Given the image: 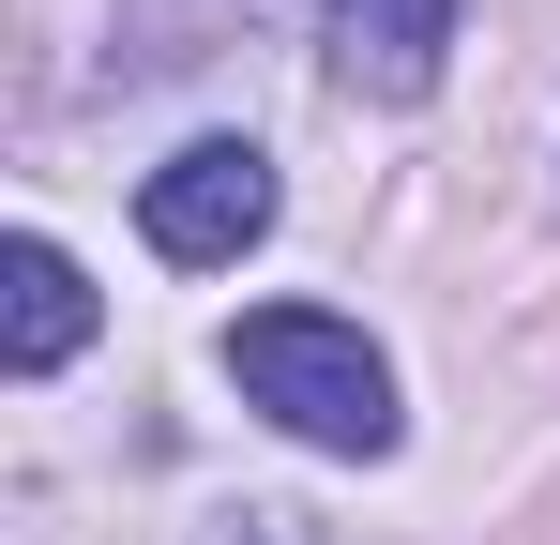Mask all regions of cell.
I'll return each mask as SVG.
<instances>
[{"instance_id": "obj_1", "label": "cell", "mask_w": 560, "mask_h": 545, "mask_svg": "<svg viewBox=\"0 0 560 545\" xmlns=\"http://www.w3.org/2000/svg\"><path fill=\"white\" fill-rule=\"evenodd\" d=\"M228 379H243V409H273L288 440H318V454H394V363L334 303H258L228 334Z\"/></svg>"}, {"instance_id": "obj_2", "label": "cell", "mask_w": 560, "mask_h": 545, "mask_svg": "<svg viewBox=\"0 0 560 545\" xmlns=\"http://www.w3.org/2000/svg\"><path fill=\"white\" fill-rule=\"evenodd\" d=\"M137 228H152L167 272H228L243 243H273V152H258V137H197V152H167V167L137 182Z\"/></svg>"}, {"instance_id": "obj_3", "label": "cell", "mask_w": 560, "mask_h": 545, "mask_svg": "<svg viewBox=\"0 0 560 545\" xmlns=\"http://www.w3.org/2000/svg\"><path fill=\"white\" fill-rule=\"evenodd\" d=\"M318 46H334V91L424 106L440 61H455V0H318Z\"/></svg>"}, {"instance_id": "obj_4", "label": "cell", "mask_w": 560, "mask_h": 545, "mask_svg": "<svg viewBox=\"0 0 560 545\" xmlns=\"http://www.w3.org/2000/svg\"><path fill=\"white\" fill-rule=\"evenodd\" d=\"M77 349H92V272L61 258L46 228H15L0 243V363L15 379H61Z\"/></svg>"}, {"instance_id": "obj_5", "label": "cell", "mask_w": 560, "mask_h": 545, "mask_svg": "<svg viewBox=\"0 0 560 545\" xmlns=\"http://www.w3.org/2000/svg\"><path fill=\"white\" fill-rule=\"evenodd\" d=\"M197 545H334L303 500H228V515H197Z\"/></svg>"}]
</instances>
